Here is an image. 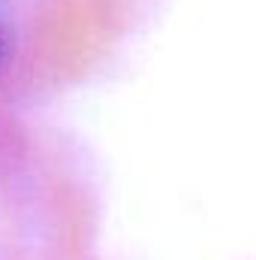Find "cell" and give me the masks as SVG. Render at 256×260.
<instances>
[{"label": "cell", "instance_id": "1", "mask_svg": "<svg viewBox=\"0 0 256 260\" xmlns=\"http://www.w3.org/2000/svg\"><path fill=\"white\" fill-rule=\"evenodd\" d=\"M0 49H3V37H0Z\"/></svg>", "mask_w": 256, "mask_h": 260}]
</instances>
